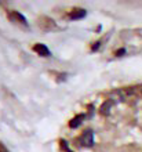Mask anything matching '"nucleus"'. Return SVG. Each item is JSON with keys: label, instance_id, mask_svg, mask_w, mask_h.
<instances>
[{"label": "nucleus", "instance_id": "1", "mask_svg": "<svg viewBox=\"0 0 142 152\" xmlns=\"http://www.w3.org/2000/svg\"><path fill=\"white\" fill-rule=\"evenodd\" d=\"M79 141H80V144L83 145V147H86V148L92 147V145H94V133H92V130H86V132H83V134L80 136Z\"/></svg>", "mask_w": 142, "mask_h": 152}, {"label": "nucleus", "instance_id": "2", "mask_svg": "<svg viewBox=\"0 0 142 152\" xmlns=\"http://www.w3.org/2000/svg\"><path fill=\"white\" fill-rule=\"evenodd\" d=\"M8 20L11 21V22H15V24H20V25H25V26H28V20L25 18L21 12L18 11H10L8 12Z\"/></svg>", "mask_w": 142, "mask_h": 152}, {"label": "nucleus", "instance_id": "3", "mask_svg": "<svg viewBox=\"0 0 142 152\" xmlns=\"http://www.w3.org/2000/svg\"><path fill=\"white\" fill-rule=\"evenodd\" d=\"M33 51L37 53L40 57H50L51 56V51L47 48L46 44H42V43H37L33 46Z\"/></svg>", "mask_w": 142, "mask_h": 152}, {"label": "nucleus", "instance_id": "4", "mask_svg": "<svg viewBox=\"0 0 142 152\" xmlns=\"http://www.w3.org/2000/svg\"><path fill=\"white\" fill-rule=\"evenodd\" d=\"M87 14V11L84 10V8H75V10H72L71 12H69V18L73 21H77V20H82V18H84Z\"/></svg>", "mask_w": 142, "mask_h": 152}, {"label": "nucleus", "instance_id": "5", "mask_svg": "<svg viewBox=\"0 0 142 152\" xmlns=\"http://www.w3.org/2000/svg\"><path fill=\"white\" fill-rule=\"evenodd\" d=\"M112 107H113V102H112L111 100H106L102 105H101V108H99V112H101V115L108 116L109 113H111V111H112Z\"/></svg>", "mask_w": 142, "mask_h": 152}, {"label": "nucleus", "instance_id": "6", "mask_svg": "<svg viewBox=\"0 0 142 152\" xmlns=\"http://www.w3.org/2000/svg\"><path fill=\"white\" fill-rule=\"evenodd\" d=\"M84 118H86V116H84L83 113H82V115L75 116V118H73V119H72L71 122H69V127H71V129H76V127H79L80 124L83 123Z\"/></svg>", "mask_w": 142, "mask_h": 152}, {"label": "nucleus", "instance_id": "7", "mask_svg": "<svg viewBox=\"0 0 142 152\" xmlns=\"http://www.w3.org/2000/svg\"><path fill=\"white\" fill-rule=\"evenodd\" d=\"M124 54H126V50H124V48H119L117 51L114 53V56L116 57H122V56H124Z\"/></svg>", "mask_w": 142, "mask_h": 152}, {"label": "nucleus", "instance_id": "8", "mask_svg": "<svg viewBox=\"0 0 142 152\" xmlns=\"http://www.w3.org/2000/svg\"><path fill=\"white\" fill-rule=\"evenodd\" d=\"M141 91H142V88H141Z\"/></svg>", "mask_w": 142, "mask_h": 152}, {"label": "nucleus", "instance_id": "9", "mask_svg": "<svg viewBox=\"0 0 142 152\" xmlns=\"http://www.w3.org/2000/svg\"><path fill=\"white\" fill-rule=\"evenodd\" d=\"M0 152H1V151H0Z\"/></svg>", "mask_w": 142, "mask_h": 152}]
</instances>
